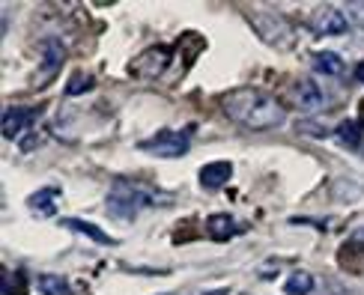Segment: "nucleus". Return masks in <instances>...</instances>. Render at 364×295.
Returning a JSON list of instances; mask_svg holds the SVG:
<instances>
[{
  "mask_svg": "<svg viewBox=\"0 0 364 295\" xmlns=\"http://www.w3.org/2000/svg\"><path fill=\"white\" fill-rule=\"evenodd\" d=\"M314 69L320 72V75H331V77H338V75H343V60L335 54V51H320V54H314Z\"/></svg>",
  "mask_w": 364,
  "mask_h": 295,
  "instance_id": "obj_13",
  "label": "nucleus"
},
{
  "mask_svg": "<svg viewBox=\"0 0 364 295\" xmlns=\"http://www.w3.org/2000/svg\"><path fill=\"white\" fill-rule=\"evenodd\" d=\"M90 87H93V77L90 75H84V72H75L72 77H69V84H66V96H81V92H87Z\"/></svg>",
  "mask_w": 364,
  "mask_h": 295,
  "instance_id": "obj_19",
  "label": "nucleus"
},
{
  "mask_svg": "<svg viewBox=\"0 0 364 295\" xmlns=\"http://www.w3.org/2000/svg\"><path fill=\"white\" fill-rule=\"evenodd\" d=\"M316 292H320V295H346L338 284H331V281H326V286H320V284H316Z\"/></svg>",
  "mask_w": 364,
  "mask_h": 295,
  "instance_id": "obj_21",
  "label": "nucleus"
},
{
  "mask_svg": "<svg viewBox=\"0 0 364 295\" xmlns=\"http://www.w3.org/2000/svg\"><path fill=\"white\" fill-rule=\"evenodd\" d=\"M230 176H233V164L230 161H212V164H206L200 170V185H203V188H209V191H215Z\"/></svg>",
  "mask_w": 364,
  "mask_h": 295,
  "instance_id": "obj_10",
  "label": "nucleus"
},
{
  "mask_svg": "<svg viewBox=\"0 0 364 295\" xmlns=\"http://www.w3.org/2000/svg\"><path fill=\"white\" fill-rule=\"evenodd\" d=\"M194 295H230V289H212V292H194Z\"/></svg>",
  "mask_w": 364,
  "mask_h": 295,
  "instance_id": "obj_22",
  "label": "nucleus"
},
{
  "mask_svg": "<svg viewBox=\"0 0 364 295\" xmlns=\"http://www.w3.org/2000/svg\"><path fill=\"white\" fill-rule=\"evenodd\" d=\"M293 99L301 111H320L326 104V92L316 87V81H311V77H301V81L293 87Z\"/></svg>",
  "mask_w": 364,
  "mask_h": 295,
  "instance_id": "obj_8",
  "label": "nucleus"
},
{
  "mask_svg": "<svg viewBox=\"0 0 364 295\" xmlns=\"http://www.w3.org/2000/svg\"><path fill=\"white\" fill-rule=\"evenodd\" d=\"M206 227H209V232L215 239H230V236L239 232V224L230 218V215H212V218L206 221Z\"/></svg>",
  "mask_w": 364,
  "mask_h": 295,
  "instance_id": "obj_14",
  "label": "nucleus"
},
{
  "mask_svg": "<svg viewBox=\"0 0 364 295\" xmlns=\"http://www.w3.org/2000/svg\"><path fill=\"white\" fill-rule=\"evenodd\" d=\"M63 60H66V48L57 39H45L42 42V77H39V87H45L60 72Z\"/></svg>",
  "mask_w": 364,
  "mask_h": 295,
  "instance_id": "obj_7",
  "label": "nucleus"
},
{
  "mask_svg": "<svg viewBox=\"0 0 364 295\" xmlns=\"http://www.w3.org/2000/svg\"><path fill=\"white\" fill-rule=\"evenodd\" d=\"M221 111L230 117L233 122L254 132H269V129H278L284 126L287 111L278 99L266 96V92H257V90H236V92H227L221 99Z\"/></svg>",
  "mask_w": 364,
  "mask_h": 295,
  "instance_id": "obj_1",
  "label": "nucleus"
},
{
  "mask_svg": "<svg viewBox=\"0 0 364 295\" xmlns=\"http://www.w3.org/2000/svg\"><path fill=\"white\" fill-rule=\"evenodd\" d=\"M57 197H60V191L57 188H39L36 194H30L27 197V206L30 209H36L39 215H42V218H51V215L57 212Z\"/></svg>",
  "mask_w": 364,
  "mask_h": 295,
  "instance_id": "obj_11",
  "label": "nucleus"
},
{
  "mask_svg": "<svg viewBox=\"0 0 364 295\" xmlns=\"http://www.w3.org/2000/svg\"><path fill=\"white\" fill-rule=\"evenodd\" d=\"M171 63V48H146L141 57H134L132 60V75H138V77H156L161 75L164 69H168Z\"/></svg>",
  "mask_w": 364,
  "mask_h": 295,
  "instance_id": "obj_6",
  "label": "nucleus"
},
{
  "mask_svg": "<svg viewBox=\"0 0 364 295\" xmlns=\"http://www.w3.org/2000/svg\"><path fill=\"white\" fill-rule=\"evenodd\" d=\"M251 27L257 30V36H260L266 45H272V48H290L293 39H296L293 24L275 12H254Z\"/></svg>",
  "mask_w": 364,
  "mask_h": 295,
  "instance_id": "obj_3",
  "label": "nucleus"
},
{
  "mask_svg": "<svg viewBox=\"0 0 364 295\" xmlns=\"http://www.w3.org/2000/svg\"><path fill=\"white\" fill-rule=\"evenodd\" d=\"M346 18H350L361 30V33H364V4H358V0H355V4L346 6Z\"/></svg>",
  "mask_w": 364,
  "mask_h": 295,
  "instance_id": "obj_20",
  "label": "nucleus"
},
{
  "mask_svg": "<svg viewBox=\"0 0 364 295\" xmlns=\"http://www.w3.org/2000/svg\"><path fill=\"white\" fill-rule=\"evenodd\" d=\"M39 292L42 295H72L69 292V284L60 274H42L39 277Z\"/></svg>",
  "mask_w": 364,
  "mask_h": 295,
  "instance_id": "obj_18",
  "label": "nucleus"
},
{
  "mask_svg": "<svg viewBox=\"0 0 364 295\" xmlns=\"http://www.w3.org/2000/svg\"><path fill=\"white\" fill-rule=\"evenodd\" d=\"M63 227H69V230H75V232H81V236L93 239V242H99V245H114V239H111V236H105V232H102L96 224H87V221H78V218H66Z\"/></svg>",
  "mask_w": 364,
  "mask_h": 295,
  "instance_id": "obj_15",
  "label": "nucleus"
},
{
  "mask_svg": "<svg viewBox=\"0 0 364 295\" xmlns=\"http://www.w3.org/2000/svg\"><path fill=\"white\" fill-rule=\"evenodd\" d=\"M0 295H27L24 272H4V289H0Z\"/></svg>",
  "mask_w": 364,
  "mask_h": 295,
  "instance_id": "obj_17",
  "label": "nucleus"
},
{
  "mask_svg": "<svg viewBox=\"0 0 364 295\" xmlns=\"http://www.w3.org/2000/svg\"><path fill=\"white\" fill-rule=\"evenodd\" d=\"M33 117H36L33 107H6V114H4V137L6 141L21 137L24 129L33 122Z\"/></svg>",
  "mask_w": 364,
  "mask_h": 295,
  "instance_id": "obj_9",
  "label": "nucleus"
},
{
  "mask_svg": "<svg viewBox=\"0 0 364 295\" xmlns=\"http://www.w3.org/2000/svg\"><path fill=\"white\" fill-rule=\"evenodd\" d=\"M314 289H316V281H314L311 272H293L284 284L287 295H314Z\"/></svg>",
  "mask_w": 364,
  "mask_h": 295,
  "instance_id": "obj_12",
  "label": "nucleus"
},
{
  "mask_svg": "<svg viewBox=\"0 0 364 295\" xmlns=\"http://www.w3.org/2000/svg\"><path fill=\"white\" fill-rule=\"evenodd\" d=\"M355 77H358V81L364 84V60H361V63H358V69H355Z\"/></svg>",
  "mask_w": 364,
  "mask_h": 295,
  "instance_id": "obj_23",
  "label": "nucleus"
},
{
  "mask_svg": "<svg viewBox=\"0 0 364 295\" xmlns=\"http://www.w3.org/2000/svg\"><path fill=\"white\" fill-rule=\"evenodd\" d=\"M338 141H341L346 149H358V146H361V122L343 119L341 126H338Z\"/></svg>",
  "mask_w": 364,
  "mask_h": 295,
  "instance_id": "obj_16",
  "label": "nucleus"
},
{
  "mask_svg": "<svg viewBox=\"0 0 364 295\" xmlns=\"http://www.w3.org/2000/svg\"><path fill=\"white\" fill-rule=\"evenodd\" d=\"M346 27H350V18L338 6H320L311 15V30L316 36H341L346 33Z\"/></svg>",
  "mask_w": 364,
  "mask_h": 295,
  "instance_id": "obj_5",
  "label": "nucleus"
},
{
  "mask_svg": "<svg viewBox=\"0 0 364 295\" xmlns=\"http://www.w3.org/2000/svg\"><path fill=\"white\" fill-rule=\"evenodd\" d=\"M144 152H153L159 155V159H179V155H186L188 146H191V129L186 132H171V129H164L159 134H153L149 141H141L138 144Z\"/></svg>",
  "mask_w": 364,
  "mask_h": 295,
  "instance_id": "obj_4",
  "label": "nucleus"
},
{
  "mask_svg": "<svg viewBox=\"0 0 364 295\" xmlns=\"http://www.w3.org/2000/svg\"><path fill=\"white\" fill-rule=\"evenodd\" d=\"M153 203H159V197L149 188L126 182V179H117L111 194H108V209H111L108 215H114V218H119V221H132L141 209L153 206Z\"/></svg>",
  "mask_w": 364,
  "mask_h": 295,
  "instance_id": "obj_2",
  "label": "nucleus"
}]
</instances>
